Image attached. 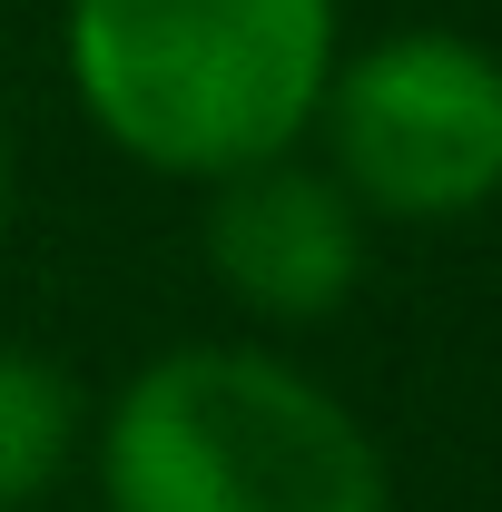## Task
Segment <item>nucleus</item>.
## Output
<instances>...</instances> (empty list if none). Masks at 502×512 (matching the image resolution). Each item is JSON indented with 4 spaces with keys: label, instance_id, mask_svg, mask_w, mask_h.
<instances>
[{
    "label": "nucleus",
    "instance_id": "f03ea898",
    "mask_svg": "<svg viewBox=\"0 0 502 512\" xmlns=\"http://www.w3.org/2000/svg\"><path fill=\"white\" fill-rule=\"evenodd\" d=\"M109 512H394L375 424L266 345H168L109 394Z\"/></svg>",
    "mask_w": 502,
    "mask_h": 512
},
{
    "label": "nucleus",
    "instance_id": "20e7f679",
    "mask_svg": "<svg viewBox=\"0 0 502 512\" xmlns=\"http://www.w3.org/2000/svg\"><path fill=\"white\" fill-rule=\"evenodd\" d=\"M207 276L266 325H325L365 286V207L345 197L335 168L256 158L237 178H207Z\"/></svg>",
    "mask_w": 502,
    "mask_h": 512
},
{
    "label": "nucleus",
    "instance_id": "f257e3e1",
    "mask_svg": "<svg viewBox=\"0 0 502 512\" xmlns=\"http://www.w3.org/2000/svg\"><path fill=\"white\" fill-rule=\"evenodd\" d=\"M345 50L335 0H69L60 60L89 128L158 178L286 158Z\"/></svg>",
    "mask_w": 502,
    "mask_h": 512
},
{
    "label": "nucleus",
    "instance_id": "39448f33",
    "mask_svg": "<svg viewBox=\"0 0 502 512\" xmlns=\"http://www.w3.org/2000/svg\"><path fill=\"white\" fill-rule=\"evenodd\" d=\"M69 463H79V384L30 345H0V512H30Z\"/></svg>",
    "mask_w": 502,
    "mask_h": 512
},
{
    "label": "nucleus",
    "instance_id": "423d86ee",
    "mask_svg": "<svg viewBox=\"0 0 502 512\" xmlns=\"http://www.w3.org/2000/svg\"><path fill=\"white\" fill-rule=\"evenodd\" d=\"M0 227H10V119H0Z\"/></svg>",
    "mask_w": 502,
    "mask_h": 512
},
{
    "label": "nucleus",
    "instance_id": "7ed1b4c3",
    "mask_svg": "<svg viewBox=\"0 0 502 512\" xmlns=\"http://www.w3.org/2000/svg\"><path fill=\"white\" fill-rule=\"evenodd\" d=\"M315 138L365 217H394V227L483 217L502 197V50L434 20L335 50Z\"/></svg>",
    "mask_w": 502,
    "mask_h": 512
}]
</instances>
